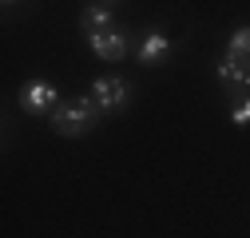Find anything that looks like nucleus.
<instances>
[{"instance_id":"f257e3e1","label":"nucleus","mask_w":250,"mask_h":238,"mask_svg":"<svg viewBox=\"0 0 250 238\" xmlns=\"http://www.w3.org/2000/svg\"><path fill=\"white\" fill-rule=\"evenodd\" d=\"M52 123L60 135H83L91 123H96V107L87 99H72V103H60L52 111Z\"/></svg>"},{"instance_id":"f03ea898","label":"nucleus","mask_w":250,"mask_h":238,"mask_svg":"<svg viewBox=\"0 0 250 238\" xmlns=\"http://www.w3.org/2000/svg\"><path fill=\"white\" fill-rule=\"evenodd\" d=\"M127 96H131V92H127V83H123V79H96V83H91V103L104 107V111L123 107Z\"/></svg>"},{"instance_id":"7ed1b4c3","label":"nucleus","mask_w":250,"mask_h":238,"mask_svg":"<svg viewBox=\"0 0 250 238\" xmlns=\"http://www.w3.org/2000/svg\"><path fill=\"white\" fill-rule=\"evenodd\" d=\"M20 103H24V111H48V103H60V96H56V87L52 83H44V79H32V83H24V92H20Z\"/></svg>"},{"instance_id":"20e7f679","label":"nucleus","mask_w":250,"mask_h":238,"mask_svg":"<svg viewBox=\"0 0 250 238\" xmlns=\"http://www.w3.org/2000/svg\"><path fill=\"white\" fill-rule=\"evenodd\" d=\"M214 76L223 79L227 87H250V60H238V56H223L218 60Z\"/></svg>"},{"instance_id":"39448f33","label":"nucleus","mask_w":250,"mask_h":238,"mask_svg":"<svg viewBox=\"0 0 250 238\" xmlns=\"http://www.w3.org/2000/svg\"><path fill=\"white\" fill-rule=\"evenodd\" d=\"M87 44H91V52H96L100 60H123L127 56V40H123V32H100V36H87Z\"/></svg>"},{"instance_id":"423d86ee","label":"nucleus","mask_w":250,"mask_h":238,"mask_svg":"<svg viewBox=\"0 0 250 238\" xmlns=\"http://www.w3.org/2000/svg\"><path fill=\"white\" fill-rule=\"evenodd\" d=\"M80 28H83L87 36L111 32V4H91V8H83V16H80Z\"/></svg>"},{"instance_id":"0eeeda50","label":"nucleus","mask_w":250,"mask_h":238,"mask_svg":"<svg viewBox=\"0 0 250 238\" xmlns=\"http://www.w3.org/2000/svg\"><path fill=\"white\" fill-rule=\"evenodd\" d=\"M167 48H171V40L163 32H151L139 44V64H159V60H167Z\"/></svg>"},{"instance_id":"6e6552de","label":"nucleus","mask_w":250,"mask_h":238,"mask_svg":"<svg viewBox=\"0 0 250 238\" xmlns=\"http://www.w3.org/2000/svg\"><path fill=\"white\" fill-rule=\"evenodd\" d=\"M227 56H238V60H250V28H238V32L230 36V48Z\"/></svg>"},{"instance_id":"1a4fd4ad","label":"nucleus","mask_w":250,"mask_h":238,"mask_svg":"<svg viewBox=\"0 0 250 238\" xmlns=\"http://www.w3.org/2000/svg\"><path fill=\"white\" fill-rule=\"evenodd\" d=\"M234 123H238V127L250 123V99H238V107H234Z\"/></svg>"}]
</instances>
